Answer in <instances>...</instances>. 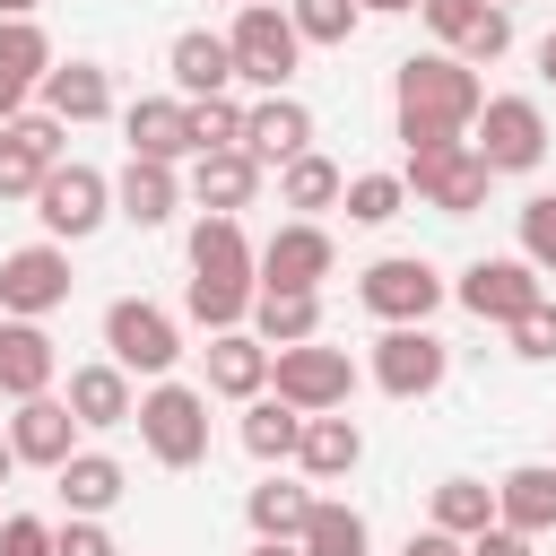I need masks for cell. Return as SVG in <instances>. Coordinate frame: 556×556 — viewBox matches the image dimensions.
<instances>
[{
	"label": "cell",
	"mask_w": 556,
	"mask_h": 556,
	"mask_svg": "<svg viewBox=\"0 0 556 556\" xmlns=\"http://www.w3.org/2000/svg\"><path fill=\"white\" fill-rule=\"evenodd\" d=\"M391 104H400V139H408V148H443V139H469L486 87H478V70L452 61V52H408L400 78H391Z\"/></svg>",
	"instance_id": "6da1fadb"
},
{
	"label": "cell",
	"mask_w": 556,
	"mask_h": 556,
	"mask_svg": "<svg viewBox=\"0 0 556 556\" xmlns=\"http://www.w3.org/2000/svg\"><path fill=\"white\" fill-rule=\"evenodd\" d=\"M130 417H139V443H148L156 469H200V460H208V391H191V382H156Z\"/></svg>",
	"instance_id": "7a4b0ae2"
},
{
	"label": "cell",
	"mask_w": 556,
	"mask_h": 556,
	"mask_svg": "<svg viewBox=\"0 0 556 556\" xmlns=\"http://www.w3.org/2000/svg\"><path fill=\"white\" fill-rule=\"evenodd\" d=\"M226 52H235V78H243V87H261V96H287V78H295V61H304V43H295L287 9H269V0H243V9H235Z\"/></svg>",
	"instance_id": "3957f363"
},
{
	"label": "cell",
	"mask_w": 556,
	"mask_h": 556,
	"mask_svg": "<svg viewBox=\"0 0 556 556\" xmlns=\"http://www.w3.org/2000/svg\"><path fill=\"white\" fill-rule=\"evenodd\" d=\"M469 130H478L469 156H478L486 174H530V165L547 156V113H539V96H486Z\"/></svg>",
	"instance_id": "277c9868"
},
{
	"label": "cell",
	"mask_w": 556,
	"mask_h": 556,
	"mask_svg": "<svg viewBox=\"0 0 556 556\" xmlns=\"http://www.w3.org/2000/svg\"><path fill=\"white\" fill-rule=\"evenodd\" d=\"M269 391H278L287 408H304V417H330V408H348L356 365H348V348H321V339L269 348Z\"/></svg>",
	"instance_id": "5b68a950"
},
{
	"label": "cell",
	"mask_w": 556,
	"mask_h": 556,
	"mask_svg": "<svg viewBox=\"0 0 556 556\" xmlns=\"http://www.w3.org/2000/svg\"><path fill=\"white\" fill-rule=\"evenodd\" d=\"M104 348H113V365L122 374H174V356H182V330H174V313L165 304H148V295H122V304H104Z\"/></svg>",
	"instance_id": "8992f818"
},
{
	"label": "cell",
	"mask_w": 556,
	"mask_h": 556,
	"mask_svg": "<svg viewBox=\"0 0 556 556\" xmlns=\"http://www.w3.org/2000/svg\"><path fill=\"white\" fill-rule=\"evenodd\" d=\"M426 208H443V217H469V208H486V165L469 156V139H443V148H408V174H400Z\"/></svg>",
	"instance_id": "52a82bcc"
},
{
	"label": "cell",
	"mask_w": 556,
	"mask_h": 556,
	"mask_svg": "<svg viewBox=\"0 0 556 556\" xmlns=\"http://www.w3.org/2000/svg\"><path fill=\"white\" fill-rule=\"evenodd\" d=\"M35 217H43L52 243H78V235H96V226L113 217V182H104L96 165H52V174L35 182Z\"/></svg>",
	"instance_id": "ba28073f"
},
{
	"label": "cell",
	"mask_w": 556,
	"mask_h": 556,
	"mask_svg": "<svg viewBox=\"0 0 556 556\" xmlns=\"http://www.w3.org/2000/svg\"><path fill=\"white\" fill-rule=\"evenodd\" d=\"M356 295H365V313H374V321H391V330H400V321H426L452 287H443V269H434V261L391 252V261H374V269L356 278Z\"/></svg>",
	"instance_id": "9c48e42d"
},
{
	"label": "cell",
	"mask_w": 556,
	"mask_h": 556,
	"mask_svg": "<svg viewBox=\"0 0 556 556\" xmlns=\"http://www.w3.org/2000/svg\"><path fill=\"white\" fill-rule=\"evenodd\" d=\"M330 269H339V243L321 235V217H287V226L252 252V278H261V287H304V295H321Z\"/></svg>",
	"instance_id": "30bf717a"
},
{
	"label": "cell",
	"mask_w": 556,
	"mask_h": 556,
	"mask_svg": "<svg viewBox=\"0 0 556 556\" xmlns=\"http://www.w3.org/2000/svg\"><path fill=\"white\" fill-rule=\"evenodd\" d=\"M443 374H452V348L426 321H400V330L374 339V382L391 400H426V391H443Z\"/></svg>",
	"instance_id": "8fae6325"
},
{
	"label": "cell",
	"mask_w": 556,
	"mask_h": 556,
	"mask_svg": "<svg viewBox=\"0 0 556 556\" xmlns=\"http://www.w3.org/2000/svg\"><path fill=\"white\" fill-rule=\"evenodd\" d=\"M452 295H460L478 321H504V330H513V321H521V313H530L547 287H539V269H530L521 252H495V261H469Z\"/></svg>",
	"instance_id": "7c38bea8"
},
{
	"label": "cell",
	"mask_w": 556,
	"mask_h": 556,
	"mask_svg": "<svg viewBox=\"0 0 556 556\" xmlns=\"http://www.w3.org/2000/svg\"><path fill=\"white\" fill-rule=\"evenodd\" d=\"M52 304H70V252L61 243H26L0 261V313L9 321H43Z\"/></svg>",
	"instance_id": "4fadbf2b"
},
{
	"label": "cell",
	"mask_w": 556,
	"mask_h": 556,
	"mask_svg": "<svg viewBox=\"0 0 556 556\" xmlns=\"http://www.w3.org/2000/svg\"><path fill=\"white\" fill-rule=\"evenodd\" d=\"M9 452H17V469H61L70 452H78V417H70V400H17V417H9Z\"/></svg>",
	"instance_id": "5bb4252c"
},
{
	"label": "cell",
	"mask_w": 556,
	"mask_h": 556,
	"mask_svg": "<svg viewBox=\"0 0 556 556\" xmlns=\"http://www.w3.org/2000/svg\"><path fill=\"white\" fill-rule=\"evenodd\" d=\"M52 374H61L52 330H43V321H9V313H0V400H43V391H52Z\"/></svg>",
	"instance_id": "9a60e30c"
},
{
	"label": "cell",
	"mask_w": 556,
	"mask_h": 556,
	"mask_svg": "<svg viewBox=\"0 0 556 556\" xmlns=\"http://www.w3.org/2000/svg\"><path fill=\"white\" fill-rule=\"evenodd\" d=\"M304 148H313V113H304L295 96L243 104V156H252V165H287V156H304Z\"/></svg>",
	"instance_id": "2e32d148"
},
{
	"label": "cell",
	"mask_w": 556,
	"mask_h": 556,
	"mask_svg": "<svg viewBox=\"0 0 556 556\" xmlns=\"http://www.w3.org/2000/svg\"><path fill=\"white\" fill-rule=\"evenodd\" d=\"M43 70H52L43 26H35V17H0V122L26 113V96L43 87Z\"/></svg>",
	"instance_id": "e0dca14e"
},
{
	"label": "cell",
	"mask_w": 556,
	"mask_h": 556,
	"mask_svg": "<svg viewBox=\"0 0 556 556\" xmlns=\"http://www.w3.org/2000/svg\"><path fill=\"white\" fill-rule=\"evenodd\" d=\"M122 139H130V156H148V165H174V156H191V104H182V96H139V104L122 113Z\"/></svg>",
	"instance_id": "ac0fdd59"
},
{
	"label": "cell",
	"mask_w": 556,
	"mask_h": 556,
	"mask_svg": "<svg viewBox=\"0 0 556 556\" xmlns=\"http://www.w3.org/2000/svg\"><path fill=\"white\" fill-rule=\"evenodd\" d=\"M495 521L521 530V539H547V530H556V469H547V460L504 469V478H495Z\"/></svg>",
	"instance_id": "d6986e66"
},
{
	"label": "cell",
	"mask_w": 556,
	"mask_h": 556,
	"mask_svg": "<svg viewBox=\"0 0 556 556\" xmlns=\"http://www.w3.org/2000/svg\"><path fill=\"white\" fill-rule=\"evenodd\" d=\"M295 460H304V478H313V486H339V478L365 460V426H356L348 408H330V417H304V443H295Z\"/></svg>",
	"instance_id": "ffe728a7"
},
{
	"label": "cell",
	"mask_w": 556,
	"mask_h": 556,
	"mask_svg": "<svg viewBox=\"0 0 556 556\" xmlns=\"http://www.w3.org/2000/svg\"><path fill=\"white\" fill-rule=\"evenodd\" d=\"M165 70H174V87H182V104H200V96H226V87H235V52H226V35H208V26H191V35H174V52H165Z\"/></svg>",
	"instance_id": "44dd1931"
},
{
	"label": "cell",
	"mask_w": 556,
	"mask_h": 556,
	"mask_svg": "<svg viewBox=\"0 0 556 556\" xmlns=\"http://www.w3.org/2000/svg\"><path fill=\"white\" fill-rule=\"evenodd\" d=\"M43 113L70 130V122H104L113 113V78L96 70V61H52L43 70Z\"/></svg>",
	"instance_id": "7402d4cb"
},
{
	"label": "cell",
	"mask_w": 556,
	"mask_h": 556,
	"mask_svg": "<svg viewBox=\"0 0 556 556\" xmlns=\"http://www.w3.org/2000/svg\"><path fill=\"white\" fill-rule=\"evenodd\" d=\"M252 339H261V348H304V339H321V295H304V287H261V295H252Z\"/></svg>",
	"instance_id": "603a6c76"
},
{
	"label": "cell",
	"mask_w": 556,
	"mask_h": 556,
	"mask_svg": "<svg viewBox=\"0 0 556 556\" xmlns=\"http://www.w3.org/2000/svg\"><path fill=\"white\" fill-rule=\"evenodd\" d=\"M208 391L217 400H261L269 391V348L252 330H217L208 339Z\"/></svg>",
	"instance_id": "cb8c5ba5"
},
{
	"label": "cell",
	"mask_w": 556,
	"mask_h": 556,
	"mask_svg": "<svg viewBox=\"0 0 556 556\" xmlns=\"http://www.w3.org/2000/svg\"><path fill=\"white\" fill-rule=\"evenodd\" d=\"M174 200H182L174 165H148V156H130V165H122V182H113V217H130L139 235H148V226H165V217H174Z\"/></svg>",
	"instance_id": "d4e9b609"
},
{
	"label": "cell",
	"mask_w": 556,
	"mask_h": 556,
	"mask_svg": "<svg viewBox=\"0 0 556 556\" xmlns=\"http://www.w3.org/2000/svg\"><path fill=\"white\" fill-rule=\"evenodd\" d=\"M130 408H139V391H130V374H122L113 356L70 374V417H78V426H130Z\"/></svg>",
	"instance_id": "484cf974"
},
{
	"label": "cell",
	"mask_w": 556,
	"mask_h": 556,
	"mask_svg": "<svg viewBox=\"0 0 556 556\" xmlns=\"http://www.w3.org/2000/svg\"><path fill=\"white\" fill-rule=\"evenodd\" d=\"M52 478H61V504H70L78 521H96V513H113V504H122V486H130L113 452H70V460H61Z\"/></svg>",
	"instance_id": "4316f807"
},
{
	"label": "cell",
	"mask_w": 556,
	"mask_h": 556,
	"mask_svg": "<svg viewBox=\"0 0 556 556\" xmlns=\"http://www.w3.org/2000/svg\"><path fill=\"white\" fill-rule=\"evenodd\" d=\"M191 191H200V208H208V217H235V208H252L261 165H252L243 148H217V156H200V165H191Z\"/></svg>",
	"instance_id": "83f0119b"
},
{
	"label": "cell",
	"mask_w": 556,
	"mask_h": 556,
	"mask_svg": "<svg viewBox=\"0 0 556 556\" xmlns=\"http://www.w3.org/2000/svg\"><path fill=\"white\" fill-rule=\"evenodd\" d=\"M191 278H235V287H261L252 278V243L235 217H200L191 226Z\"/></svg>",
	"instance_id": "f1b7e54d"
},
{
	"label": "cell",
	"mask_w": 556,
	"mask_h": 556,
	"mask_svg": "<svg viewBox=\"0 0 556 556\" xmlns=\"http://www.w3.org/2000/svg\"><path fill=\"white\" fill-rule=\"evenodd\" d=\"M295 443H304V408H287L278 391L243 400V452L252 460H295Z\"/></svg>",
	"instance_id": "f546056e"
},
{
	"label": "cell",
	"mask_w": 556,
	"mask_h": 556,
	"mask_svg": "<svg viewBox=\"0 0 556 556\" xmlns=\"http://www.w3.org/2000/svg\"><path fill=\"white\" fill-rule=\"evenodd\" d=\"M365 513L356 504H339V495H313V513H304V530H295V547L304 556H365Z\"/></svg>",
	"instance_id": "4dcf8cb0"
},
{
	"label": "cell",
	"mask_w": 556,
	"mask_h": 556,
	"mask_svg": "<svg viewBox=\"0 0 556 556\" xmlns=\"http://www.w3.org/2000/svg\"><path fill=\"white\" fill-rule=\"evenodd\" d=\"M339 191H348V174H339L321 148H304V156H287V165H278V200H287L295 217H313V208H339Z\"/></svg>",
	"instance_id": "1f68e13d"
},
{
	"label": "cell",
	"mask_w": 556,
	"mask_h": 556,
	"mask_svg": "<svg viewBox=\"0 0 556 556\" xmlns=\"http://www.w3.org/2000/svg\"><path fill=\"white\" fill-rule=\"evenodd\" d=\"M243 513H252V539H295L304 513H313V486H304V478H261V486L243 495Z\"/></svg>",
	"instance_id": "d6a6232c"
},
{
	"label": "cell",
	"mask_w": 556,
	"mask_h": 556,
	"mask_svg": "<svg viewBox=\"0 0 556 556\" xmlns=\"http://www.w3.org/2000/svg\"><path fill=\"white\" fill-rule=\"evenodd\" d=\"M486 521H495V486H486V478H443V486H434V521H426V530L478 539Z\"/></svg>",
	"instance_id": "836d02e7"
},
{
	"label": "cell",
	"mask_w": 556,
	"mask_h": 556,
	"mask_svg": "<svg viewBox=\"0 0 556 556\" xmlns=\"http://www.w3.org/2000/svg\"><path fill=\"white\" fill-rule=\"evenodd\" d=\"M252 295H261V287H235V278H191V287H182V313H191V321L217 339V330H243Z\"/></svg>",
	"instance_id": "e575fe53"
},
{
	"label": "cell",
	"mask_w": 556,
	"mask_h": 556,
	"mask_svg": "<svg viewBox=\"0 0 556 556\" xmlns=\"http://www.w3.org/2000/svg\"><path fill=\"white\" fill-rule=\"evenodd\" d=\"M400 200H408V182H400V174H348V191H339V208H348L356 226H391V217H400Z\"/></svg>",
	"instance_id": "d590c367"
},
{
	"label": "cell",
	"mask_w": 556,
	"mask_h": 556,
	"mask_svg": "<svg viewBox=\"0 0 556 556\" xmlns=\"http://www.w3.org/2000/svg\"><path fill=\"white\" fill-rule=\"evenodd\" d=\"M356 0H287V26H295V43H348L356 35Z\"/></svg>",
	"instance_id": "8d00e7d4"
},
{
	"label": "cell",
	"mask_w": 556,
	"mask_h": 556,
	"mask_svg": "<svg viewBox=\"0 0 556 556\" xmlns=\"http://www.w3.org/2000/svg\"><path fill=\"white\" fill-rule=\"evenodd\" d=\"M217 148H243V104L235 96H200L191 104V156H217Z\"/></svg>",
	"instance_id": "74e56055"
},
{
	"label": "cell",
	"mask_w": 556,
	"mask_h": 556,
	"mask_svg": "<svg viewBox=\"0 0 556 556\" xmlns=\"http://www.w3.org/2000/svg\"><path fill=\"white\" fill-rule=\"evenodd\" d=\"M521 261H530L539 278H556V191L521 200Z\"/></svg>",
	"instance_id": "f35d334b"
},
{
	"label": "cell",
	"mask_w": 556,
	"mask_h": 556,
	"mask_svg": "<svg viewBox=\"0 0 556 556\" xmlns=\"http://www.w3.org/2000/svg\"><path fill=\"white\" fill-rule=\"evenodd\" d=\"M513 52V17L504 9H478V26L452 43V61H469V70H486V61H504Z\"/></svg>",
	"instance_id": "ab89813d"
},
{
	"label": "cell",
	"mask_w": 556,
	"mask_h": 556,
	"mask_svg": "<svg viewBox=\"0 0 556 556\" xmlns=\"http://www.w3.org/2000/svg\"><path fill=\"white\" fill-rule=\"evenodd\" d=\"M52 165L17 139V130H0V200H35V182H43Z\"/></svg>",
	"instance_id": "60d3db41"
},
{
	"label": "cell",
	"mask_w": 556,
	"mask_h": 556,
	"mask_svg": "<svg viewBox=\"0 0 556 556\" xmlns=\"http://www.w3.org/2000/svg\"><path fill=\"white\" fill-rule=\"evenodd\" d=\"M513 356H530V365H547V356H556V304H547V295L513 321Z\"/></svg>",
	"instance_id": "b9f144b4"
},
{
	"label": "cell",
	"mask_w": 556,
	"mask_h": 556,
	"mask_svg": "<svg viewBox=\"0 0 556 556\" xmlns=\"http://www.w3.org/2000/svg\"><path fill=\"white\" fill-rule=\"evenodd\" d=\"M52 556H122V547H113L104 521H78V513H70V521L52 530Z\"/></svg>",
	"instance_id": "7bdbcfd3"
},
{
	"label": "cell",
	"mask_w": 556,
	"mask_h": 556,
	"mask_svg": "<svg viewBox=\"0 0 556 556\" xmlns=\"http://www.w3.org/2000/svg\"><path fill=\"white\" fill-rule=\"evenodd\" d=\"M478 9H486V0H417V17H426L443 43H460V35L478 26Z\"/></svg>",
	"instance_id": "ee69618b"
},
{
	"label": "cell",
	"mask_w": 556,
	"mask_h": 556,
	"mask_svg": "<svg viewBox=\"0 0 556 556\" xmlns=\"http://www.w3.org/2000/svg\"><path fill=\"white\" fill-rule=\"evenodd\" d=\"M0 556H52V521L9 513V521H0Z\"/></svg>",
	"instance_id": "f6af8a7d"
},
{
	"label": "cell",
	"mask_w": 556,
	"mask_h": 556,
	"mask_svg": "<svg viewBox=\"0 0 556 556\" xmlns=\"http://www.w3.org/2000/svg\"><path fill=\"white\" fill-rule=\"evenodd\" d=\"M460 556H530V539H521V530H504V521H486L478 539H460Z\"/></svg>",
	"instance_id": "bcb514c9"
},
{
	"label": "cell",
	"mask_w": 556,
	"mask_h": 556,
	"mask_svg": "<svg viewBox=\"0 0 556 556\" xmlns=\"http://www.w3.org/2000/svg\"><path fill=\"white\" fill-rule=\"evenodd\" d=\"M400 556H460V539H443V530H417Z\"/></svg>",
	"instance_id": "7dc6e473"
},
{
	"label": "cell",
	"mask_w": 556,
	"mask_h": 556,
	"mask_svg": "<svg viewBox=\"0 0 556 556\" xmlns=\"http://www.w3.org/2000/svg\"><path fill=\"white\" fill-rule=\"evenodd\" d=\"M539 78L556 87V35H539Z\"/></svg>",
	"instance_id": "c3c4849f"
},
{
	"label": "cell",
	"mask_w": 556,
	"mask_h": 556,
	"mask_svg": "<svg viewBox=\"0 0 556 556\" xmlns=\"http://www.w3.org/2000/svg\"><path fill=\"white\" fill-rule=\"evenodd\" d=\"M252 556H304L295 539H252Z\"/></svg>",
	"instance_id": "681fc988"
},
{
	"label": "cell",
	"mask_w": 556,
	"mask_h": 556,
	"mask_svg": "<svg viewBox=\"0 0 556 556\" xmlns=\"http://www.w3.org/2000/svg\"><path fill=\"white\" fill-rule=\"evenodd\" d=\"M35 9H43V0H0V17H35Z\"/></svg>",
	"instance_id": "f907efd6"
},
{
	"label": "cell",
	"mask_w": 556,
	"mask_h": 556,
	"mask_svg": "<svg viewBox=\"0 0 556 556\" xmlns=\"http://www.w3.org/2000/svg\"><path fill=\"white\" fill-rule=\"evenodd\" d=\"M9 478H17V452H9V434H0V486H9Z\"/></svg>",
	"instance_id": "816d5d0a"
},
{
	"label": "cell",
	"mask_w": 556,
	"mask_h": 556,
	"mask_svg": "<svg viewBox=\"0 0 556 556\" xmlns=\"http://www.w3.org/2000/svg\"><path fill=\"white\" fill-rule=\"evenodd\" d=\"M356 9H382V17H391V9H417V0H356Z\"/></svg>",
	"instance_id": "f5cc1de1"
},
{
	"label": "cell",
	"mask_w": 556,
	"mask_h": 556,
	"mask_svg": "<svg viewBox=\"0 0 556 556\" xmlns=\"http://www.w3.org/2000/svg\"><path fill=\"white\" fill-rule=\"evenodd\" d=\"M486 9H513V0H486Z\"/></svg>",
	"instance_id": "db71d44e"
},
{
	"label": "cell",
	"mask_w": 556,
	"mask_h": 556,
	"mask_svg": "<svg viewBox=\"0 0 556 556\" xmlns=\"http://www.w3.org/2000/svg\"><path fill=\"white\" fill-rule=\"evenodd\" d=\"M547 469H556V460H547Z\"/></svg>",
	"instance_id": "11a10c76"
}]
</instances>
